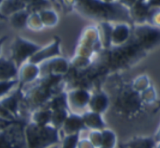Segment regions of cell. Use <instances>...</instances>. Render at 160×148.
<instances>
[{
  "mask_svg": "<svg viewBox=\"0 0 160 148\" xmlns=\"http://www.w3.org/2000/svg\"><path fill=\"white\" fill-rule=\"evenodd\" d=\"M74 9L84 17L99 22H117L134 25L129 9L118 1L108 2L102 0H78Z\"/></svg>",
  "mask_w": 160,
  "mask_h": 148,
  "instance_id": "cell-1",
  "label": "cell"
},
{
  "mask_svg": "<svg viewBox=\"0 0 160 148\" xmlns=\"http://www.w3.org/2000/svg\"><path fill=\"white\" fill-rule=\"evenodd\" d=\"M58 129L51 124L39 126L31 122L25 129L26 143L33 147H44L59 141Z\"/></svg>",
  "mask_w": 160,
  "mask_h": 148,
  "instance_id": "cell-2",
  "label": "cell"
},
{
  "mask_svg": "<svg viewBox=\"0 0 160 148\" xmlns=\"http://www.w3.org/2000/svg\"><path fill=\"white\" fill-rule=\"evenodd\" d=\"M130 38L144 51H150L160 44V28L150 24H134Z\"/></svg>",
  "mask_w": 160,
  "mask_h": 148,
  "instance_id": "cell-3",
  "label": "cell"
},
{
  "mask_svg": "<svg viewBox=\"0 0 160 148\" xmlns=\"http://www.w3.org/2000/svg\"><path fill=\"white\" fill-rule=\"evenodd\" d=\"M41 48V45L17 36L10 47V59L15 62L19 69L22 64L26 62L27 60H28Z\"/></svg>",
  "mask_w": 160,
  "mask_h": 148,
  "instance_id": "cell-4",
  "label": "cell"
},
{
  "mask_svg": "<svg viewBox=\"0 0 160 148\" xmlns=\"http://www.w3.org/2000/svg\"><path fill=\"white\" fill-rule=\"evenodd\" d=\"M118 101L120 107L126 112L127 114L137 113L143 104L140 93L136 91L132 86L128 87L120 93Z\"/></svg>",
  "mask_w": 160,
  "mask_h": 148,
  "instance_id": "cell-5",
  "label": "cell"
},
{
  "mask_svg": "<svg viewBox=\"0 0 160 148\" xmlns=\"http://www.w3.org/2000/svg\"><path fill=\"white\" fill-rule=\"evenodd\" d=\"M40 75L39 76H62L68 72L69 63L64 58L56 56L45 60L38 64Z\"/></svg>",
  "mask_w": 160,
  "mask_h": 148,
  "instance_id": "cell-6",
  "label": "cell"
},
{
  "mask_svg": "<svg viewBox=\"0 0 160 148\" xmlns=\"http://www.w3.org/2000/svg\"><path fill=\"white\" fill-rule=\"evenodd\" d=\"M59 44H60V40L59 39V37H54V40L51 44L45 47L42 46V48L38 51H36L28 59V61L36 64V65H38L44 61L59 56L61 54L60 49H59Z\"/></svg>",
  "mask_w": 160,
  "mask_h": 148,
  "instance_id": "cell-7",
  "label": "cell"
},
{
  "mask_svg": "<svg viewBox=\"0 0 160 148\" xmlns=\"http://www.w3.org/2000/svg\"><path fill=\"white\" fill-rule=\"evenodd\" d=\"M40 75V69L38 65L31 62H26L22 64L18 69V82L19 87L22 88L26 84L34 82Z\"/></svg>",
  "mask_w": 160,
  "mask_h": 148,
  "instance_id": "cell-8",
  "label": "cell"
},
{
  "mask_svg": "<svg viewBox=\"0 0 160 148\" xmlns=\"http://www.w3.org/2000/svg\"><path fill=\"white\" fill-rule=\"evenodd\" d=\"M67 97L68 106L72 108L83 109L88 105L91 93L87 90L77 88L69 91Z\"/></svg>",
  "mask_w": 160,
  "mask_h": 148,
  "instance_id": "cell-9",
  "label": "cell"
},
{
  "mask_svg": "<svg viewBox=\"0 0 160 148\" xmlns=\"http://www.w3.org/2000/svg\"><path fill=\"white\" fill-rule=\"evenodd\" d=\"M151 7L146 1L137 2L129 8V14L133 24H143L147 22Z\"/></svg>",
  "mask_w": 160,
  "mask_h": 148,
  "instance_id": "cell-10",
  "label": "cell"
},
{
  "mask_svg": "<svg viewBox=\"0 0 160 148\" xmlns=\"http://www.w3.org/2000/svg\"><path fill=\"white\" fill-rule=\"evenodd\" d=\"M131 27L132 26L128 23H119L112 28V46H119L126 43L131 37Z\"/></svg>",
  "mask_w": 160,
  "mask_h": 148,
  "instance_id": "cell-11",
  "label": "cell"
},
{
  "mask_svg": "<svg viewBox=\"0 0 160 148\" xmlns=\"http://www.w3.org/2000/svg\"><path fill=\"white\" fill-rule=\"evenodd\" d=\"M66 135L81 132L83 129H88L83 122L81 115L76 113L69 114L62 126Z\"/></svg>",
  "mask_w": 160,
  "mask_h": 148,
  "instance_id": "cell-12",
  "label": "cell"
},
{
  "mask_svg": "<svg viewBox=\"0 0 160 148\" xmlns=\"http://www.w3.org/2000/svg\"><path fill=\"white\" fill-rule=\"evenodd\" d=\"M18 67L11 59L0 57V81L16 79L18 75Z\"/></svg>",
  "mask_w": 160,
  "mask_h": 148,
  "instance_id": "cell-13",
  "label": "cell"
},
{
  "mask_svg": "<svg viewBox=\"0 0 160 148\" xmlns=\"http://www.w3.org/2000/svg\"><path fill=\"white\" fill-rule=\"evenodd\" d=\"M109 104V101L107 95L102 92H97L93 94H91V98L88 106L89 107V109L92 112L102 114L108 108Z\"/></svg>",
  "mask_w": 160,
  "mask_h": 148,
  "instance_id": "cell-14",
  "label": "cell"
},
{
  "mask_svg": "<svg viewBox=\"0 0 160 148\" xmlns=\"http://www.w3.org/2000/svg\"><path fill=\"white\" fill-rule=\"evenodd\" d=\"M81 118L87 129H91L93 130H102L106 126L101 114L92 112L91 110L89 112H84V114L81 115Z\"/></svg>",
  "mask_w": 160,
  "mask_h": 148,
  "instance_id": "cell-15",
  "label": "cell"
},
{
  "mask_svg": "<svg viewBox=\"0 0 160 148\" xmlns=\"http://www.w3.org/2000/svg\"><path fill=\"white\" fill-rule=\"evenodd\" d=\"M25 8L23 0H2L0 4V14L6 20L14 12Z\"/></svg>",
  "mask_w": 160,
  "mask_h": 148,
  "instance_id": "cell-16",
  "label": "cell"
},
{
  "mask_svg": "<svg viewBox=\"0 0 160 148\" xmlns=\"http://www.w3.org/2000/svg\"><path fill=\"white\" fill-rule=\"evenodd\" d=\"M113 26L110 22H99V26L97 27L102 46L106 49H109L112 46V32Z\"/></svg>",
  "mask_w": 160,
  "mask_h": 148,
  "instance_id": "cell-17",
  "label": "cell"
},
{
  "mask_svg": "<svg viewBox=\"0 0 160 148\" xmlns=\"http://www.w3.org/2000/svg\"><path fill=\"white\" fill-rule=\"evenodd\" d=\"M29 15L30 12L25 8V9L14 12L8 18L10 22V24H12L13 27L17 29H22L27 26V21H28Z\"/></svg>",
  "mask_w": 160,
  "mask_h": 148,
  "instance_id": "cell-18",
  "label": "cell"
},
{
  "mask_svg": "<svg viewBox=\"0 0 160 148\" xmlns=\"http://www.w3.org/2000/svg\"><path fill=\"white\" fill-rule=\"evenodd\" d=\"M52 113V111L48 107L35 111L32 115V122L39 126H46L50 124Z\"/></svg>",
  "mask_w": 160,
  "mask_h": 148,
  "instance_id": "cell-19",
  "label": "cell"
},
{
  "mask_svg": "<svg viewBox=\"0 0 160 148\" xmlns=\"http://www.w3.org/2000/svg\"><path fill=\"white\" fill-rule=\"evenodd\" d=\"M38 13L44 26L52 27L57 24L59 17L55 11L47 8V9L41 10L40 12H38Z\"/></svg>",
  "mask_w": 160,
  "mask_h": 148,
  "instance_id": "cell-20",
  "label": "cell"
},
{
  "mask_svg": "<svg viewBox=\"0 0 160 148\" xmlns=\"http://www.w3.org/2000/svg\"><path fill=\"white\" fill-rule=\"evenodd\" d=\"M23 2L30 13L38 12L42 9L49 8L51 6V2L49 0H23Z\"/></svg>",
  "mask_w": 160,
  "mask_h": 148,
  "instance_id": "cell-21",
  "label": "cell"
},
{
  "mask_svg": "<svg viewBox=\"0 0 160 148\" xmlns=\"http://www.w3.org/2000/svg\"><path fill=\"white\" fill-rule=\"evenodd\" d=\"M68 115L69 112L67 108L56 109V110L52 111L50 124L57 129H60V128H62V125H63L64 122H65Z\"/></svg>",
  "mask_w": 160,
  "mask_h": 148,
  "instance_id": "cell-22",
  "label": "cell"
},
{
  "mask_svg": "<svg viewBox=\"0 0 160 148\" xmlns=\"http://www.w3.org/2000/svg\"><path fill=\"white\" fill-rule=\"evenodd\" d=\"M128 147H154L156 146V141L154 138L151 137H138L130 140L126 143Z\"/></svg>",
  "mask_w": 160,
  "mask_h": 148,
  "instance_id": "cell-23",
  "label": "cell"
},
{
  "mask_svg": "<svg viewBox=\"0 0 160 148\" xmlns=\"http://www.w3.org/2000/svg\"><path fill=\"white\" fill-rule=\"evenodd\" d=\"M102 136V147H114L117 143L116 135L112 131L109 129L101 130Z\"/></svg>",
  "mask_w": 160,
  "mask_h": 148,
  "instance_id": "cell-24",
  "label": "cell"
},
{
  "mask_svg": "<svg viewBox=\"0 0 160 148\" xmlns=\"http://www.w3.org/2000/svg\"><path fill=\"white\" fill-rule=\"evenodd\" d=\"M27 26L29 29L34 30V31H39L44 27L38 12H35L30 13L28 21H27Z\"/></svg>",
  "mask_w": 160,
  "mask_h": 148,
  "instance_id": "cell-25",
  "label": "cell"
},
{
  "mask_svg": "<svg viewBox=\"0 0 160 148\" xmlns=\"http://www.w3.org/2000/svg\"><path fill=\"white\" fill-rule=\"evenodd\" d=\"M18 79L0 81V99L9 93L12 88L18 85Z\"/></svg>",
  "mask_w": 160,
  "mask_h": 148,
  "instance_id": "cell-26",
  "label": "cell"
},
{
  "mask_svg": "<svg viewBox=\"0 0 160 148\" xmlns=\"http://www.w3.org/2000/svg\"><path fill=\"white\" fill-rule=\"evenodd\" d=\"M141 98L143 103L145 104H152L156 100V93L154 87L152 86H149L145 90L141 92Z\"/></svg>",
  "mask_w": 160,
  "mask_h": 148,
  "instance_id": "cell-27",
  "label": "cell"
},
{
  "mask_svg": "<svg viewBox=\"0 0 160 148\" xmlns=\"http://www.w3.org/2000/svg\"><path fill=\"white\" fill-rule=\"evenodd\" d=\"M146 23L160 28V8H151Z\"/></svg>",
  "mask_w": 160,
  "mask_h": 148,
  "instance_id": "cell-28",
  "label": "cell"
},
{
  "mask_svg": "<svg viewBox=\"0 0 160 148\" xmlns=\"http://www.w3.org/2000/svg\"><path fill=\"white\" fill-rule=\"evenodd\" d=\"M79 137H80V132L66 135V136L64 137L63 140H62V146H63V147H68V148L77 147L78 141H79L80 140Z\"/></svg>",
  "mask_w": 160,
  "mask_h": 148,
  "instance_id": "cell-29",
  "label": "cell"
},
{
  "mask_svg": "<svg viewBox=\"0 0 160 148\" xmlns=\"http://www.w3.org/2000/svg\"><path fill=\"white\" fill-rule=\"evenodd\" d=\"M149 86V79L146 76L144 75V76H141L140 77L137 78L135 79L134 83L133 84L132 87L136 91L141 93Z\"/></svg>",
  "mask_w": 160,
  "mask_h": 148,
  "instance_id": "cell-30",
  "label": "cell"
},
{
  "mask_svg": "<svg viewBox=\"0 0 160 148\" xmlns=\"http://www.w3.org/2000/svg\"><path fill=\"white\" fill-rule=\"evenodd\" d=\"M89 140L93 147H102V136L101 130H93L89 133Z\"/></svg>",
  "mask_w": 160,
  "mask_h": 148,
  "instance_id": "cell-31",
  "label": "cell"
},
{
  "mask_svg": "<svg viewBox=\"0 0 160 148\" xmlns=\"http://www.w3.org/2000/svg\"><path fill=\"white\" fill-rule=\"evenodd\" d=\"M77 1L78 0H58L60 6H62V9L67 11H70L74 9Z\"/></svg>",
  "mask_w": 160,
  "mask_h": 148,
  "instance_id": "cell-32",
  "label": "cell"
},
{
  "mask_svg": "<svg viewBox=\"0 0 160 148\" xmlns=\"http://www.w3.org/2000/svg\"><path fill=\"white\" fill-rule=\"evenodd\" d=\"M151 8H160V0H146Z\"/></svg>",
  "mask_w": 160,
  "mask_h": 148,
  "instance_id": "cell-33",
  "label": "cell"
},
{
  "mask_svg": "<svg viewBox=\"0 0 160 148\" xmlns=\"http://www.w3.org/2000/svg\"><path fill=\"white\" fill-rule=\"evenodd\" d=\"M154 140H155V141H156V143L160 142V127L159 128V129H158V131H157V132H156V135H155Z\"/></svg>",
  "mask_w": 160,
  "mask_h": 148,
  "instance_id": "cell-34",
  "label": "cell"
},
{
  "mask_svg": "<svg viewBox=\"0 0 160 148\" xmlns=\"http://www.w3.org/2000/svg\"><path fill=\"white\" fill-rule=\"evenodd\" d=\"M6 38H7V37H2L0 38V50H1V48H2V44L4 43V41H6Z\"/></svg>",
  "mask_w": 160,
  "mask_h": 148,
  "instance_id": "cell-35",
  "label": "cell"
},
{
  "mask_svg": "<svg viewBox=\"0 0 160 148\" xmlns=\"http://www.w3.org/2000/svg\"><path fill=\"white\" fill-rule=\"evenodd\" d=\"M102 1L108 2H116V1H118V0H102Z\"/></svg>",
  "mask_w": 160,
  "mask_h": 148,
  "instance_id": "cell-36",
  "label": "cell"
},
{
  "mask_svg": "<svg viewBox=\"0 0 160 148\" xmlns=\"http://www.w3.org/2000/svg\"><path fill=\"white\" fill-rule=\"evenodd\" d=\"M2 1V0H0V4H1ZM0 20H5V19H4V18H3V17H2V15H1V14H0Z\"/></svg>",
  "mask_w": 160,
  "mask_h": 148,
  "instance_id": "cell-37",
  "label": "cell"
},
{
  "mask_svg": "<svg viewBox=\"0 0 160 148\" xmlns=\"http://www.w3.org/2000/svg\"><path fill=\"white\" fill-rule=\"evenodd\" d=\"M49 1H50V2H52V1H53V0H49Z\"/></svg>",
  "mask_w": 160,
  "mask_h": 148,
  "instance_id": "cell-38",
  "label": "cell"
}]
</instances>
